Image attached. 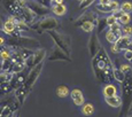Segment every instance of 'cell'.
I'll return each instance as SVG.
<instances>
[{
	"mask_svg": "<svg viewBox=\"0 0 132 117\" xmlns=\"http://www.w3.org/2000/svg\"><path fill=\"white\" fill-rule=\"evenodd\" d=\"M114 68H115V65H114L113 61L110 60L105 47L101 45L96 55L92 57V70L94 72L95 78L99 82L110 84L111 80H114Z\"/></svg>",
	"mask_w": 132,
	"mask_h": 117,
	"instance_id": "6da1fadb",
	"label": "cell"
},
{
	"mask_svg": "<svg viewBox=\"0 0 132 117\" xmlns=\"http://www.w3.org/2000/svg\"><path fill=\"white\" fill-rule=\"evenodd\" d=\"M52 1V5H55V4H63V0H51Z\"/></svg>",
	"mask_w": 132,
	"mask_h": 117,
	"instance_id": "b9f144b4",
	"label": "cell"
},
{
	"mask_svg": "<svg viewBox=\"0 0 132 117\" xmlns=\"http://www.w3.org/2000/svg\"><path fill=\"white\" fill-rule=\"evenodd\" d=\"M77 1H79V2H80V1H82V0H77Z\"/></svg>",
	"mask_w": 132,
	"mask_h": 117,
	"instance_id": "7dc6e473",
	"label": "cell"
},
{
	"mask_svg": "<svg viewBox=\"0 0 132 117\" xmlns=\"http://www.w3.org/2000/svg\"><path fill=\"white\" fill-rule=\"evenodd\" d=\"M31 30L38 32V34H43V31H51V30H56L60 28V22L57 21L55 17L53 16H46L44 19H42L37 23L30 24Z\"/></svg>",
	"mask_w": 132,
	"mask_h": 117,
	"instance_id": "5b68a950",
	"label": "cell"
},
{
	"mask_svg": "<svg viewBox=\"0 0 132 117\" xmlns=\"http://www.w3.org/2000/svg\"><path fill=\"white\" fill-rule=\"evenodd\" d=\"M87 47H88V54H90L91 58L94 57L101 47L100 40H99V37H98L96 32H92V35H91V37H90V40H88Z\"/></svg>",
	"mask_w": 132,
	"mask_h": 117,
	"instance_id": "7c38bea8",
	"label": "cell"
},
{
	"mask_svg": "<svg viewBox=\"0 0 132 117\" xmlns=\"http://www.w3.org/2000/svg\"><path fill=\"white\" fill-rule=\"evenodd\" d=\"M111 0H99V2H100V5H109L110 4Z\"/></svg>",
	"mask_w": 132,
	"mask_h": 117,
	"instance_id": "ab89813d",
	"label": "cell"
},
{
	"mask_svg": "<svg viewBox=\"0 0 132 117\" xmlns=\"http://www.w3.org/2000/svg\"><path fill=\"white\" fill-rule=\"evenodd\" d=\"M13 90H14V88H13L11 82L7 84H4V85L0 86V95H6V94H8Z\"/></svg>",
	"mask_w": 132,
	"mask_h": 117,
	"instance_id": "83f0119b",
	"label": "cell"
},
{
	"mask_svg": "<svg viewBox=\"0 0 132 117\" xmlns=\"http://www.w3.org/2000/svg\"><path fill=\"white\" fill-rule=\"evenodd\" d=\"M132 40V36H126V35H123L122 37H120L117 39V41L111 47V52L117 54V53H121L122 51H125L128 45L131 43Z\"/></svg>",
	"mask_w": 132,
	"mask_h": 117,
	"instance_id": "8fae6325",
	"label": "cell"
},
{
	"mask_svg": "<svg viewBox=\"0 0 132 117\" xmlns=\"http://www.w3.org/2000/svg\"><path fill=\"white\" fill-rule=\"evenodd\" d=\"M130 63H131V64H132V60H131V61H130Z\"/></svg>",
	"mask_w": 132,
	"mask_h": 117,
	"instance_id": "bcb514c9",
	"label": "cell"
},
{
	"mask_svg": "<svg viewBox=\"0 0 132 117\" xmlns=\"http://www.w3.org/2000/svg\"><path fill=\"white\" fill-rule=\"evenodd\" d=\"M24 1H28V0H24Z\"/></svg>",
	"mask_w": 132,
	"mask_h": 117,
	"instance_id": "681fc988",
	"label": "cell"
},
{
	"mask_svg": "<svg viewBox=\"0 0 132 117\" xmlns=\"http://www.w3.org/2000/svg\"><path fill=\"white\" fill-rule=\"evenodd\" d=\"M122 110L120 117H126L132 107V69L125 73L122 83Z\"/></svg>",
	"mask_w": 132,
	"mask_h": 117,
	"instance_id": "7a4b0ae2",
	"label": "cell"
},
{
	"mask_svg": "<svg viewBox=\"0 0 132 117\" xmlns=\"http://www.w3.org/2000/svg\"><path fill=\"white\" fill-rule=\"evenodd\" d=\"M105 101L108 106L113 107V108H120L122 106V98L118 95L113 96H105Z\"/></svg>",
	"mask_w": 132,
	"mask_h": 117,
	"instance_id": "e0dca14e",
	"label": "cell"
},
{
	"mask_svg": "<svg viewBox=\"0 0 132 117\" xmlns=\"http://www.w3.org/2000/svg\"><path fill=\"white\" fill-rule=\"evenodd\" d=\"M120 9L124 13V14H129V13H131V12H132V4H131L130 1H125V2H123V4H121Z\"/></svg>",
	"mask_w": 132,
	"mask_h": 117,
	"instance_id": "f546056e",
	"label": "cell"
},
{
	"mask_svg": "<svg viewBox=\"0 0 132 117\" xmlns=\"http://www.w3.org/2000/svg\"><path fill=\"white\" fill-rule=\"evenodd\" d=\"M82 114L84 116H92L94 114V107L92 103H84L82 106Z\"/></svg>",
	"mask_w": 132,
	"mask_h": 117,
	"instance_id": "cb8c5ba5",
	"label": "cell"
},
{
	"mask_svg": "<svg viewBox=\"0 0 132 117\" xmlns=\"http://www.w3.org/2000/svg\"><path fill=\"white\" fill-rule=\"evenodd\" d=\"M25 68H27V65H25L24 62H16V63H14V65H13L11 72L13 73V75H15V73H20V72H22Z\"/></svg>",
	"mask_w": 132,
	"mask_h": 117,
	"instance_id": "484cf974",
	"label": "cell"
},
{
	"mask_svg": "<svg viewBox=\"0 0 132 117\" xmlns=\"http://www.w3.org/2000/svg\"><path fill=\"white\" fill-rule=\"evenodd\" d=\"M106 39H107V41L109 43V44L114 45L116 41H117V39H118V38L116 37V36L114 35L111 31H109V30H108V32H107V34H106Z\"/></svg>",
	"mask_w": 132,
	"mask_h": 117,
	"instance_id": "4dcf8cb0",
	"label": "cell"
},
{
	"mask_svg": "<svg viewBox=\"0 0 132 117\" xmlns=\"http://www.w3.org/2000/svg\"><path fill=\"white\" fill-rule=\"evenodd\" d=\"M13 73L12 72H6V71H1L0 72V86L4 85V84H7L12 80L13 78Z\"/></svg>",
	"mask_w": 132,
	"mask_h": 117,
	"instance_id": "d4e9b609",
	"label": "cell"
},
{
	"mask_svg": "<svg viewBox=\"0 0 132 117\" xmlns=\"http://www.w3.org/2000/svg\"><path fill=\"white\" fill-rule=\"evenodd\" d=\"M56 95L59 96V98H67L68 95L70 94V91H69V88H68V86H65V85H59L56 87Z\"/></svg>",
	"mask_w": 132,
	"mask_h": 117,
	"instance_id": "44dd1931",
	"label": "cell"
},
{
	"mask_svg": "<svg viewBox=\"0 0 132 117\" xmlns=\"http://www.w3.org/2000/svg\"><path fill=\"white\" fill-rule=\"evenodd\" d=\"M128 117H132V116H128Z\"/></svg>",
	"mask_w": 132,
	"mask_h": 117,
	"instance_id": "c3c4849f",
	"label": "cell"
},
{
	"mask_svg": "<svg viewBox=\"0 0 132 117\" xmlns=\"http://www.w3.org/2000/svg\"><path fill=\"white\" fill-rule=\"evenodd\" d=\"M45 57H46V51L43 49V48H38V49L35 51V52L25 60V65H27V68L32 69V68L36 67L37 64L44 62Z\"/></svg>",
	"mask_w": 132,
	"mask_h": 117,
	"instance_id": "52a82bcc",
	"label": "cell"
},
{
	"mask_svg": "<svg viewBox=\"0 0 132 117\" xmlns=\"http://www.w3.org/2000/svg\"><path fill=\"white\" fill-rule=\"evenodd\" d=\"M70 96H71V100L73 101L76 106L82 107L85 102V98L83 95V92L79 88H73L72 91H70Z\"/></svg>",
	"mask_w": 132,
	"mask_h": 117,
	"instance_id": "9a60e30c",
	"label": "cell"
},
{
	"mask_svg": "<svg viewBox=\"0 0 132 117\" xmlns=\"http://www.w3.org/2000/svg\"><path fill=\"white\" fill-rule=\"evenodd\" d=\"M120 69H121L122 71H123L124 73H126V72H129V71H130V70L132 69V67H131L130 64H122Z\"/></svg>",
	"mask_w": 132,
	"mask_h": 117,
	"instance_id": "8d00e7d4",
	"label": "cell"
},
{
	"mask_svg": "<svg viewBox=\"0 0 132 117\" xmlns=\"http://www.w3.org/2000/svg\"><path fill=\"white\" fill-rule=\"evenodd\" d=\"M109 31L113 32L117 38H120L123 36V34H122V27H121L120 23H116V24L111 25V27H109Z\"/></svg>",
	"mask_w": 132,
	"mask_h": 117,
	"instance_id": "4316f807",
	"label": "cell"
},
{
	"mask_svg": "<svg viewBox=\"0 0 132 117\" xmlns=\"http://www.w3.org/2000/svg\"><path fill=\"white\" fill-rule=\"evenodd\" d=\"M122 34L126 35V36H132V28L129 24L124 25V27L122 28Z\"/></svg>",
	"mask_w": 132,
	"mask_h": 117,
	"instance_id": "e575fe53",
	"label": "cell"
},
{
	"mask_svg": "<svg viewBox=\"0 0 132 117\" xmlns=\"http://www.w3.org/2000/svg\"><path fill=\"white\" fill-rule=\"evenodd\" d=\"M25 5L31 9V12L34 13L36 16L46 17L51 11V8H48L46 6H43L42 4H39L38 1H34V0H28V1H25Z\"/></svg>",
	"mask_w": 132,
	"mask_h": 117,
	"instance_id": "ba28073f",
	"label": "cell"
},
{
	"mask_svg": "<svg viewBox=\"0 0 132 117\" xmlns=\"http://www.w3.org/2000/svg\"><path fill=\"white\" fill-rule=\"evenodd\" d=\"M125 51H131V52H132V40H131L130 44L128 45V47H126V49H125Z\"/></svg>",
	"mask_w": 132,
	"mask_h": 117,
	"instance_id": "7bdbcfd3",
	"label": "cell"
},
{
	"mask_svg": "<svg viewBox=\"0 0 132 117\" xmlns=\"http://www.w3.org/2000/svg\"><path fill=\"white\" fill-rule=\"evenodd\" d=\"M51 11L56 16H63V15L67 14V7H65L64 4H55V5H52Z\"/></svg>",
	"mask_w": 132,
	"mask_h": 117,
	"instance_id": "ac0fdd59",
	"label": "cell"
},
{
	"mask_svg": "<svg viewBox=\"0 0 132 117\" xmlns=\"http://www.w3.org/2000/svg\"><path fill=\"white\" fill-rule=\"evenodd\" d=\"M124 58L128 60L129 62L132 60V52L131 51H124Z\"/></svg>",
	"mask_w": 132,
	"mask_h": 117,
	"instance_id": "74e56055",
	"label": "cell"
},
{
	"mask_svg": "<svg viewBox=\"0 0 132 117\" xmlns=\"http://www.w3.org/2000/svg\"><path fill=\"white\" fill-rule=\"evenodd\" d=\"M130 21H131V16H130V14H123L122 16L118 19V23L120 24H123V25H126V24H129L130 23Z\"/></svg>",
	"mask_w": 132,
	"mask_h": 117,
	"instance_id": "1f68e13d",
	"label": "cell"
},
{
	"mask_svg": "<svg viewBox=\"0 0 132 117\" xmlns=\"http://www.w3.org/2000/svg\"><path fill=\"white\" fill-rule=\"evenodd\" d=\"M43 67H44V62L39 63V64H37L36 67H34L32 69H30V71L28 72L27 77H25V80L24 83L22 84V85L25 87V90L28 91V92H31L32 87H34V85L36 84L37 79L39 78L40 73H42V70H43Z\"/></svg>",
	"mask_w": 132,
	"mask_h": 117,
	"instance_id": "8992f818",
	"label": "cell"
},
{
	"mask_svg": "<svg viewBox=\"0 0 132 117\" xmlns=\"http://www.w3.org/2000/svg\"><path fill=\"white\" fill-rule=\"evenodd\" d=\"M95 2V0H82L79 5V9H87L90 6H92Z\"/></svg>",
	"mask_w": 132,
	"mask_h": 117,
	"instance_id": "d6a6232c",
	"label": "cell"
},
{
	"mask_svg": "<svg viewBox=\"0 0 132 117\" xmlns=\"http://www.w3.org/2000/svg\"><path fill=\"white\" fill-rule=\"evenodd\" d=\"M2 23H4V22H2V20H1V16H0V29H1V27H2Z\"/></svg>",
	"mask_w": 132,
	"mask_h": 117,
	"instance_id": "ee69618b",
	"label": "cell"
},
{
	"mask_svg": "<svg viewBox=\"0 0 132 117\" xmlns=\"http://www.w3.org/2000/svg\"><path fill=\"white\" fill-rule=\"evenodd\" d=\"M16 30V25L14 23V20H13V16L9 15V17L6 20V21L2 23V27H1V31L4 34H6L7 36H12L13 34L15 32Z\"/></svg>",
	"mask_w": 132,
	"mask_h": 117,
	"instance_id": "5bb4252c",
	"label": "cell"
},
{
	"mask_svg": "<svg viewBox=\"0 0 132 117\" xmlns=\"http://www.w3.org/2000/svg\"><path fill=\"white\" fill-rule=\"evenodd\" d=\"M99 16L96 15V13L94 12H91V11H86L83 13L80 16H78L77 19L75 20V22H73V24L76 25V27H80L84 22H92V23L96 24V21H98Z\"/></svg>",
	"mask_w": 132,
	"mask_h": 117,
	"instance_id": "30bf717a",
	"label": "cell"
},
{
	"mask_svg": "<svg viewBox=\"0 0 132 117\" xmlns=\"http://www.w3.org/2000/svg\"><path fill=\"white\" fill-rule=\"evenodd\" d=\"M95 25H96V30H98V32H103L108 28L107 19H106V17H99Z\"/></svg>",
	"mask_w": 132,
	"mask_h": 117,
	"instance_id": "7402d4cb",
	"label": "cell"
},
{
	"mask_svg": "<svg viewBox=\"0 0 132 117\" xmlns=\"http://www.w3.org/2000/svg\"><path fill=\"white\" fill-rule=\"evenodd\" d=\"M28 95H29V92L25 90V87L23 85H21L20 87H17L16 90H15V98H16L17 101H19L20 106H22L24 103V101H25V99H27Z\"/></svg>",
	"mask_w": 132,
	"mask_h": 117,
	"instance_id": "2e32d148",
	"label": "cell"
},
{
	"mask_svg": "<svg viewBox=\"0 0 132 117\" xmlns=\"http://www.w3.org/2000/svg\"><path fill=\"white\" fill-rule=\"evenodd\" d=\"M113 76H114V79L116 80V82L118 83H123V80L125 79V73L123 72L121 69H118V68H114V71H113Z\"/></svg>",
	"mask_w": 132,
	"mask_h": 117,
	"instance_id": "603a6c76",
	"label": "cell"
},
{
	"mask_svg": "<svg viewBox=\"0 0 132 117\" xmlns=\"http://www.w3.org/2000/svg\"><path fill=\"white\" fill-rule=\"evenodd\" d=\"M120 2L116 1V0H111L109 5H100L99 4L96 6V11H99L100 13H103V14H107V13H113L116 9H120Z\"/></svg>",
	"mask_w": 132,
	"mask_h": 117,
	"instance_id": "4fadbf2b",
	"label": "cell"
},
{
	"mask_svg": "<svg viewBox=\"0 0 132 117\" xmlns=\"http://www.w3.org/2000/svg\"><path fill=\"white\" fill-rule=\"evenodd\" d=\"M39 4H42L43 6H46V7H48V8H51L52 7V1L51 0H37Z\"/></svg>",
	"mask_w": 132,
	"mask_h": 117,
	"instance_id": "d590c367",
	"label": "cell"
},
{
	"mask_svg": "<svg viewBox=\"0 0 132 117\" xmlns=\"http://www.w3.org/2000/svg\"><path fill=\"white\" fill-rule=\"evenodd\" d=\"M94 27L95 24L92 23V22H84L82 25H80V28H82V30L84 32H91L92 34L93 30H94Z\"/></svg>",
	"mask_w": 132,
	"mask_h": 117,
	"instance_id": "f1b7e54d",
	"label": "cell"
},
{
	"mask_svg": "<svg viewBox=\"0 0 132 117\" xmlns=\"http://www.w3.org/2000/svg\"><path fill=\"white\" fill-rule=\"evenodd\" d=\"M103 95L105 96H113V95H117V88L115 85L113 84H107L103 88Z\"/></svg>",
	"mask_w": 132,
	"mask_h": 117,
	"instance_id": "ffe728a7",
	"label": "cell"
},
{
	"mask_svg": "<svg viewBox=\"0 0 132 117\" xmlns=\"http://www.w3.org/2000/svg\"><path fill=\"white\" fill-rule=\"evenodd\" d=\"M13 117H21V115L17 113V114H14V116H13Z\"/></svg>",
	"mask_w": 132,
	"mask_h": 117,
	"instance_id": "f6af8a7d",
	"label": "cell"
},
{
	"mask_svg": "<svg viewBox=\"0 0 132 117\" xmlns=\"http://www.w3.org/2000/svg\"><path fill=\"white\" fill-rule=\"evenodd\" d=\"M5 45H7L9 47L27 48V49H32V51H36L40 47V44L38 40L31 37H27L23 34L9 36L8 39H6V44Z\"/></svg>",
	"mask_w": 132,
	"mask_h": 117,
	"instance_id": "3957f363",
	"label": "cell"
},
{
	"mask_svg": "<svg viewBox=\"0 0 132 117\" xmlns=\"http://www.w3.org/2000/svg\"><path fill=\"white\" fill-rule=\"evenodd\" d=\"M13 65H14V61H13L12 57L5 58V60H1V63H0V68H1V71H6V72H11Z\"/></svg>",
	"mask_w": 132,
	"mask_h": 117,
	"instance_id": "d6986e66",
	"label": "cell"
},
{
	"mask_svg": "<svg viewBox=\"0 0 132 117\" xmlns=\"http://www.w3.org/2000/svg\"><path fill=\"white\" fill-rule=\"evenodd\" d=\"M47 34L53 39L54 45H56L62 51H64L69 56L71 55V38H70V36H68L65 34H61V32L56 31V30L47 31Z\"/></svg>",
	"mask_w": 132,
	"mask_h": 117,
	"instance_id": "277c9868",
	"label": "cell"
},
{
	"mask_svg": "<svg viewBox=\"0 0 132 117\" xmlns=\"http://www.w3.org/2000/svg\"><path fill=\"white\" fill-rule=\"evenodd\" d=\"M5 44H6V39H5L4 37H1V36H0V47L4 46Z\"/></svg>",
	"mask_w": 132,
	"mask_h": 117,
	"instance_id": "60d3db41",
	"label": "cell"
},
{
	"mask_svg": "<svg viewBox=\"0 0 132 117\" xmlns=\"http://www.w3.org/2000/svg\"><path fill=\"white\" fill-rule=\"evenodd\" d=\"M106 19H107V24H108V28H109V27H111V25H114V24H116V23H118L117 19H116V17L114 16L113 14H110L108 17H106Z\"/></svg>",
	"mask_w": 132,
	"mask_h": 117,
	"instance_id": "836d02e7",
	"label": "cell"
},
{
	"mask_svg": "<svg viewBox=\"0 0 132 117\" xmlns=\"http://www.w3.org/2000/svg\"><path fill=\"white\" fill-rule=\"evenodd\" d=\"M47 60L48 61H65V62H71V58H70L69 55H68L64 51L61 49L60 47H57L56 45H54L51 54L47 56Z\"/></svg>",
	"mask_w": 132,
	"mask_h": 117,
	"instance_id": "9c48e42d",
	"label": "cell"
},
{
	"mask_svg": "<svg viewBox=\"0 0 132 117\" xmlns=\"http://www.w3.org/2000/svg\"><path fill=\"white\" fill-rule=\"evenodd\" d=\"M111 14H113V15H114V16H115V17H116V19H117V21H118V19H120V17L122 16V15H123V14H124V13H123V12H122V11H121V9H116V11H114L113 13H111Z\"/></svg>",
	"mask_w": 132,
	"mask_h": 117,
	"instance_id": "f35d334b",
	"label": "cell"
}]
</instances>
